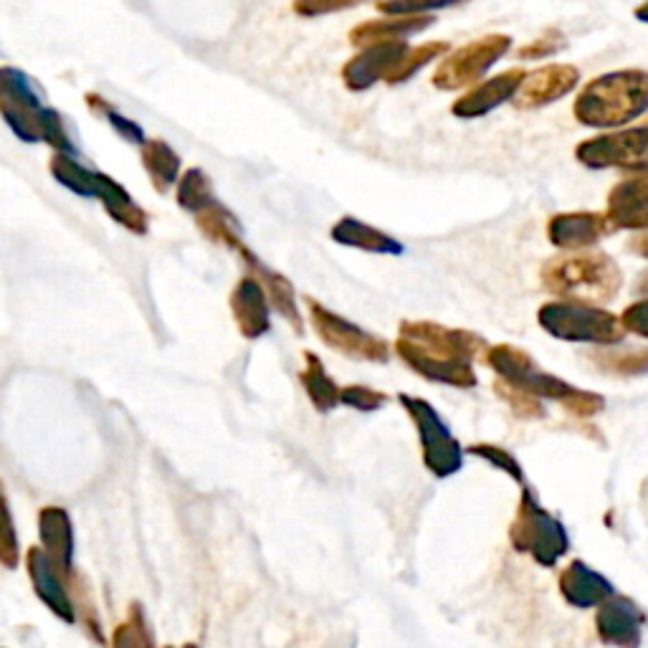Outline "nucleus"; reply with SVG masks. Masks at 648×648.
I'll return each mask as SVG.
<instances>
[{
	"label": "nucleus",
	"instance_id": "nucleus-29",
	"mask_svg": "<svg viewBox=\"0 0 648 648\" xmlns=\"http://www.w3.org/2000/svg\"><path fill=\"white\" fill-rule=\"evenodd\" d=\"M49 170L59 185H64L71 193L81 195V198H97L99 190V173L97 170L84 168L76 157L59 155L54 152L49 160Z\"/></svg>",
	"mask_w": 648,
	"mask_h": 648
},
{
	"label": "nucleus",
	"instance_id": "nucleus-5",
	"mask_svg": "<svg viewBox=\"0 0 648 648\" xmlns=\"http://www.w3.org/2000/svg\"><path fill=\"white\" fill-rule=\"evenodd\" d=\"M537 322L550 337L562 342H583V345L613 347L623 340L621 317L608 309L583 302H557L542 304L537 312Z\"/></svg>",
	"mask_w": 648,
	"mask_h": 648
},
{
	"label": "nucleus",
	"instance_id": "nucleus-12",
	"mask_svg": "<svg viewBox=\"0 0 648 648\" xmlns=\"http://www.w3.org/2000/svg\"><path fill=\"white\" fill-rule=\"evenodd\" d=\"M236 254H238V259H241V264L246 266V274L256 276V279L261 281V287H264L266 297H269L271 312H276L281 319H284V322L292 324L294 332L302 337L304 335V317L297 307V292H294L292 281H289L284 274H279L276 269H271V266H266L264 261H261L259 256L249 249V246H241Z\"/></svg>",
	"mask_w": 648,
	"mask_h": 648
},
{
	"label": "nucleus",
	"instance_id": "nucleus-2",
	"mask_svg": "<svg viewBox=\"0 0 648 648\" xmlns=\"http://www.w3.org/2000/svg\"><path fill=\"white\" fill-rule=\"evenodd\" d=\"M573 114L593 130H621L648 114V71L618 69L595 76L575 97Z\"/></svg>",
	"mask_w": 648,
	"mask_h": 648
},
{
	"label": "nucleus",
	"instance_id": "nucleus-24",
	"mask_svg": "<svg viewBox=\"0 0 648 648\" xmlns=\"http://www.w3.org/2000/svg\"><path fill=\"white\" fill-rule=\"evenodd\" d=\"M97 200L102 203L104 211H107V216L112 218L114 223H119V226L135 233V236H145V233L150 231V218H147L145 208L137 206L135 200H132V195L127 193L117 180L104 173H99Z\"/></svg>",
	"mask_w": 648,
	"mask_h": 648
},
{
	"label": "nucleus",
	"instance_id": "nucleus-43",
	"mask_svg": "<svg viewBox=\"0 0 648 648\" xmlns=\"http://www.w3.org/2000/svg\"><path fill=\"white\" fill-rule=\"evenodd\" d=\"M621 324L623 330L631 332V335L648 340V297L628 304L621 314Z\"/></svg>",
	"mask_w": 648,
	"mask_h": 648
},
{
	"label": "nucleus",
	"instance_id": "nucleus-13",
	"mask_svg": "<svg viewBox=\"0 0 648 648\" xmlns=\"http://www.w3.org/2000/svg\"><path fill=\"white\" fill-rule=\"evenodd\" d=\"M580 84V71L573 64H550L524 76L517 97L512 99L517 109H540L557 99L567 97Z\"/></svg>",
	"mask_w": 648,
	"mask_h": 648
},
{
	"label": "nucleus",
	"instance_id": "nucleus-17",
	"mask_svg": "<svg viewBox=\"0 0 648 648\" xmlns=\"http://www.w3.org/2000/svg\"><path fill=\"white\" fill-rule=\"evenodd\" d=\"M643 623H646V613L633 600L623 598V595H611V598L600 605L598 616H595V628H598L600 641L618 648L641 646Z\"/></svg>",
	"mask_w": 648,
	"mask_h": 648
},
{
	"label": "nucleus",
	"instance_id": "nucleus-16",
	"mask_svg": "<svg viewBox=\"0 0 648 648\" xmlns=\"http://www.w3.org/2000/svg\"><path fill=\"white\" fill-rule=\"evenodd\" d=\"M228 304H231L233 322L246 340H259V337L269 335L271 304L256 276L243 274L236 281V287L231 289Z\"/></svg>",
	"mask_w": 648,
	"mask_h": 648
},
{
	"label": "nucleus",
	"instance_id": "nucleus-45",
	"mask_svg": "<svg viewBox=\"0 0 648 648\" xmlns=\"http://www.w3.org/2000/svg\"><path fill=\"white\" fill-rule=\"evenodd\" d=\"M636 294H641L643 299L648 297V269L643 271L641 276H638V281H636Z\"/></svg>",
	"mask_w": 648,
	"mask_h": 648
},
{
	"label": "nucleus",
	"instance_id": "nucleus-18",
	"mask_svg": "<svg viewBox=\"0 0 648 648\" xmlns=\"http://www.w3.org/2000/svg\"><path fill=\"white\" fill-rule=\"evenodd\" d=\"M28 575L33 580V588H36V595L49 605L51 611L61 618L64 623L76 621L74 603H71L69 593L64 588V580H61V573L56 570V565L51 562V557L46 555L44 547H31L26 555Z\"/></svg>",
	"mask_w": 648,
	"mask_h": 648
},
{
	"label": "nucleus",
	"instance_id": "nucleus-44",
	"mask_svg": "<svg viewBox=\"0 0 648 648\" xmlns=\"http://www.w3.org/2000/svg\"><path fill=\"white\" fill-rule=\"evenodd\" d=\"M628 249H631V254L641 256V259H648V231L636 233V236L628 241Z\"/></svg>",
	"mask_w": 648,
	"mask_h": 648
},
{
	"label": "nucleus",
	"instance_id": "nucleus-33",
	"mask_svg": "<svg viewBox=\"0 0 648 648\" xmlns=\"http://www.w3.org/2000/svg\"><path fill=\"white\" fill-rule=\"evenodd\" d=\"M84 102L89 104V109H92V112L97 114V117L107 119L109 127H112V132H117V135L122 137V140L130 142V145H140V147L145 145V142H147L145 130H142V127L137 125L135 119H130L127 114L119 112V109L114 107V104H109L107 99L102 97V94H94V92L87 94V97H84Z\"/></svg>",
	"mask_w": 648,
	"mask_h": 648
},
{
	"label": "nucleus",
	"instance_id": "nucleus-47",
	"mask_svg": "<svg viewBox=\"0 0 648 648\" xmlns=\"http://www.w3.org/2000/svg\"><path fill=\"white\" fill-rule=\"evenodd\" d=\"M8 92V69H0V97H6Z\"/></svg>",
	"mask_w": 648,
	"mask_h": 648
},
{
	"label": "nucleus",
	"instance_id": "nucleus-30",
	"mask_svg": "<svg viewBox=\"0 0 648 648\" xmlns=\"http://www.w3.org/2000/svg\"><path fill=\"white\" fill-rule=\"evenodd\" d=\"M175 200L183 211H188L190 216H198L200 211H206L213 200H218L213 195V183L206 175V170L190 168L180 175L178 185H175Z\"/></svg>",
	"mask_w": 648,
	"mask_h": 648
},
{
	"label": "nucleus",
	"instance_id": "nucleus-40",
	"mask_svg": "<svg viewBox=\"0 0 648 648\" xmlns=\"http://www.w3.org/2000/svg\"><path fill=\"white\" fill-rule=\"evenodd\" d=\"M497 393L502 395V398L507 400L509 405H512V411L517 413L519 418H540V416H545V408H542L540 398H535V395L522 393V390H517V388H512V385L502 383V380H497Z\"/></svg>",
	"mask_w": 648,
	"mask_h": 648
},
{
	"label": "nucleus",
	"instance_id": "nucleus-39",
	"mask_svg": "<svg viewBox=\"0 0 648 648\" xmlns=\"http://www.w3.org/2000/svg\"><path fill=\"white\" fill-rule=\"evenodd\" d=\"M340 403L350 405L355 411L370 413L383 408V405L388 403V395L380 393V390L368 388V385H347V388L340 390Z\"/></svg>",
	"mask_w": 648,
	"mask_h": 648
},
{
	"label": "nucleus",
	"instance_id": "nucleus-9",
	"mask_svg": "<svg viewBox=\"0 0 648 648\" xmlns=\"http://www.w3.org/2000/svg\"><path fill=\"white\" fill-rule=\"evenodd\" d=\"M398 400L405 413L411 416V421L416 423L423 446V464L428 466V471L438 479H446V476H454L456 471H461L464 449L454 438V433L449 431V426L443 423V418L438 416L436 408L428 400L416 398V395L400 393Z\"/></svg>",
	"mask_w": 648,
	"mask_h": 648
},
{
	"label": "nucleus",
	"instance_id": "nucleus-28",
	"mask_svg": "<svg viewBox=\"0 0 648 648\" xmlns=\"http://www.w3.org/2000/svg\"><path fill=\"white\" fill-rule=\"evenodd\" d=\"M299 380H302L309 400H312L319 413H330L332 408L340 405L342 388H337V383L330 378V373L324 370V362L319 360L314 352H304V370L299 373Z\"/></svg>",
	"mask_w": 648,
	"mask_h": 648
},
{
	"label": "nucleus",
	"instance_id": "nucleus-27",
	"mask_svg": "<svg viewBox=\"0 0 648 648\" xmlns=\"http://www.w3.org/2000/svg\"><path fill=\"white\" fill-rule=\"evenodd\" d=\"M195 218V226L208 241L218 243V246H226L228 251H238L243 243V226L238 223V218L223 206L221 200H213L206 211H200Z\"/></svg>",
	"mask_w": 648,
	"mask_h": 648
},
{
	"label": "nucleus",
	"instance_id": "nucleus-34",
	"mask_svg": "<svg viewBox=\"0 0 648 648\" xmlns=\"http://www.w3.org/2000/svg\"><path fill=\"white\" fill-rule=\"evenodd\" d=\"M41 142H46L59 155H79L76 145L71 142L66 119L54 107H44V112H41Z\"/></svg>",
	"mask_w": 648,
	"mask_h": 648
},
{
	"label": "nucleus",
	"instance_id": "nucleus-23",
	"mask_svg": "<svg viewBox=\"0 0 648 648\" xmlns=\"http://www.w3.org/2000/svg\"><path fill=\"white\" fill-rule=\"evenodd\" d=\"M38 535L44 542V552L51 557L61 575L71 573V557H74V530L66 509L46 507L38 514Z\"/></svg>",
	"mask_w": 648,
	"mask_h": 648
},
{
	"label": "nucleus",
	"instance_id": "nucleus-46",
	"mask_svg": "<svg viewBox=\"0 0 648 648\" xmlns=\"http://www.w3.org/2000/svg\"><path fill=\"white\" fill-rule=\"evenodd\" d=\"M633 16H636V21L648 23V0H646V3H641V6H636Z\"/></svg>",
	"mask_w": 648,
	"mask_h": 648
},
{
	"label": "nucleus",
	"instance_id": "nucleus-41",
	"mask_svg": "<svg viewBox=\"0 0 648 648\" xmlns=\"http://www.w3.org/2000/svg\"><path fill=\"white\" fill-rule=\"evenodd\" d=\"M370 0H294L292 8L297 16L302 18H317V16H330V13L347 11V8L362 6Z\"/></svg>",
	"mask_w": 648,
	"mask_h": 648
},
{
	"label": "nucleus",
	"instance_id": "nucleus-25",
	"mask_svg": "<svg viewBox=\"0 0 648 648\" xmlns=\"http://www.w3.org/2000/svg\"><path fill=\"white\" fill-rule=\"evenodd\" d=\"M140 160L152 188L160 195H168L173 185H178L180 175H183L180 155L165 140H147L140 147Z\"/></svg>",
	"mask_w": 648,
	"mask_h": 648
},
{
	"label": "nucleus",
	"instance_id": "nucleus-38",
	"mask_svg": "<svg viewBox=\"0 0 648 648\" xmlns=\"http://www.w3.org/2000/svg\"><path fill=\"white\" fill-rule=\"evenodd\" d=\"M0 562L11 570L18 565V537L13 530V517L3 486H0Z\"/></svg>",
	"mask_w": 648,
	"mask_h": 648
},
{
	"label": "nucleus",
	"instance_id": "nucleus-31",
	"mask_svg": "<svg viewBox=\"0 0 648 648\" xmlns=\"http://www.w3.org/2000/svg\"><path fill=\"white\" fill-rule=\"evenodd\" d=\"M593 362L605 373L636 378V375L648 373V350L646 347H628V350L603 347V350L593 352Z\"/></svg>",
	"mask_w": 648,
	"mask_h": 648
},
{
	"label": "nucleus",
	"instance_id": "nucleus-10",
	"mask_svg": "<svg viewBox=\"0 0 648 648\" xmlns=\"http://www.w3.org/2000/svg\"><path fill=\"white\" fill-rule=\"evenodd\" d=\"M509 49H512V38L504 36V33H489V36L476 38L471 44L443 56L438 69L433 71L431 84L441 92L471 87L494 64H499L509 54Z\"/></svg>",
	"mask_w": 648,
	"mask_h": 648
},
{
	"label": "nucleus",
	"instance_id": "nucleus-36",
	"mask_svg": "<svg viewBox=\"0 0 648 648\" xmlns=\"http://www.w3.org/2000/svg\"><path fill=\"white\" fill-rule=\"evenodd\" d=\"M466 0H380L378 11L383 16H431L433 11H446Z\"/></svg>",
	"mask_w": 648,
	"mask_h": 648
},
{
	"label": "nucleus",
	"instance_id": "nucleus-3",
	"mask_svg": "<svg viewBox=\"0 0 648 648\" xmlns=\"http://www.w3.org/2000/svg\"><path fill=\"white\" fill-rule=\"evenodd\" d=\"M484 362L499 375L502 383L512 385V388L522 390L527 395H535L540 400H557L578 418L598 416L605 408L603 395L580 390L567 383V380L557 378V375L545 373L535 362V357L530 352H524L522 347L494 345L486 350Z\"/></svg>",
	"mask_w": 648,
	"mask_h": 648
},
{
	"label": "nucleus",
	"instance_id": "nucleus-32",
	"mask_svg": "<svg viewBox=\"0 0 648 648\" xmlns=\"http://www.w3.org/2000/svg\"><path fill=\"white\" fill-rule=\"evenodd\" d=\"M446 51H451V46L446 41H428V44L421 46H408L403 56H400L398 64L390 69V74L385 76V84L395 87V84H403V81L413 79L423 66H428L431 61H436L438 56H446Z\"/></svg>",
	"mask_w": 648,
	"mask_h": 648
},
{
	"label": "nucleus",
	"instance_id": "nucleus-42",
	"mask_svg": "<svg viewBox=\"0 0 648 648\" xmlns=\"http://www.w3.org/2000/svg\"><path fill=\"white\" fill-rule=\"evenodd\" d=\"M565 36L560 31H545L540 38H535L530 46H522L517 51L519 59H545V56L557 54V51L565 49Z\"/></svg>",
	"mask_w": 648,
	"mask_h": 648
},
{
	"label": "nucleus",
	"instance_id": "nucleus-48",
	"mask_svg": "<svg viewBox=\"0 0 648 648\" xmlns=\"http://www.w3.org/2000/svg\"><path fill=\"white\" fill-rule=\"evenodd\" d=\"M170 648H173V646H170ZM183 648H198V646H183Z\"/></svg>",
	"mask_w": 648,
	"mask_h": 648
},
{
	"label": "nucleus",
	"instance_id": "nucleus-14",
	"mask_svg": "<svg viewBox=\"0 0 648 648\" xmlns=\"http://www.w3.org/2000/svg\"><path fill=\"white\" fill-rule=\"evenodd\" d=\"M527 71L522 69H507L502 74L492 76V79L474 84L466 94H461L454 104H451V114L459 119H476L492 114L502 104L512 102L517 97L519 87H522Z\"/></svg>",
	"mask_w": 648,
	"mask_h": 648
},
{
	"label": "nucleus",
	"instance_id": "nucleus-19",
	"mask_svg": "<svg viewBox=\"0 0 648 648\" xmlns=\"http://www.w3.org/2000/svg\"><path fill=\"white\" fill-rule=\"evenodd\" d=\"M608 218L616 228L648 231V175H631L608 193Z\"/></svg>",
	"mask_w": 648,
	"mask_h": 648
},
{
	"label": "nucleus",
	"instance_id": "nucleus-1",
	"mask_svg": "<svg viewBox=\"0 0 648 648\" xmlns=\"http://www.w3.org/2000/svg\"><path fill=\"white\" fill-rule=\"evenodd\" d=\"M486 350L489 347L484 337L476 332L454 330L423 319L400 322V335L395 340V352L413 373L451 388H474L479 383L474 357L486 355Z\"/></svg>",
	"mask_w": 648,
	"mask_h": 648
},
{
	"label": "nucleus",
	"instance_id": "nucleus-26",
	"mask_svg": "<svg viewBox=\"0 0 648 648\" xmlns=\"http://www.w3.org/2000/svg\"><path fill=\"white\" fill-rule=\"evenodd\" d=\"M41 97H0V117L21 142H41Z\"/></svg>",
	"mask_w": 648,
	"mask_h": 648
},
{
	"label": "nucleus",
	"instance_id": "nucleus-6",
	"mask_svg": "<svg viewBox=\"0 0 648 648\" xmlns=\"http://www.w3.org/2000/svg\"><path fill=\"white\" fill-rule=\"evenodd\" d=\"M509 540H512L514 550L530 552L542 567H555L557 560L570 550V537H567L562 522L537 504L530 489L522 492V502H519L512 530H509Z\"/></svg>",
	"mask_w": 648,
	"mask_h": 648
},
{
	"label": "nucleus",
	"instance_id": "nucleus-35",
	"mask_svg": "<svg viewBox=\"0 0 648 648\" xmlns=\"http://www.w3.org/2000/svg\"><path fill=\"white\" fill-rule=\"evenodd\" d=\"M112 648H155V638H152L140 605H135L130 611V623L117 626L112 636Z\"/></svg>",
	"mask_w": 648,
	"mask_h": 648
},
{
	"label": "nucleus",
	"instance_id": "nucleus-8",
	"mask_svg": "<svg viewBox=\"0 0 648 648\" xmlns=\"http://www.w3.org/2000/svg\"><path fill=\"white\" fill-rule=\"evenodd\" d=\"M304 307H307L309 324L317 332L319 340L330 350L340 352V355L352 357V360L365 362H388L390 360V345L383 337H375L373 332L362 330L360 324L350 322L342 314L332 312L324 307L322 302L312 297H304Z\"/></svg>",
	"mask_w": 648,
	"mask_h": 648
},
{
	"label": "nucleus",
	"instance_id": "nucleus-11",
	"mask_svg": "<svg viewBox=\"0 0 648 648\" xmlns=\"http://www.w3.org/2000/svg\"><path fill=\"white\" fill-rule=\"evenodd\" d=\"M618 231L608 213L598 211H573V213H555L547 221V238L555 249L562 251H585L600 241V238L611 236Z\"/></svg>",
	"mask_w": 648,
	"mask_h": 648
},
{
	"label": "nucleus",
	"instance_id": "nucleus-15",
	"mask_svg": "<svg viewBox=\"0 0 648 648\" xmlns=\"http://www.w3.org/2000/svg\"><path fill=\"white\" fill-rule=\"evenodd\" d=\"M408 51L405 41H383V44L365 46L342 66V81L350 92H368L378 81H385L400 56Z\"/></svg>",
	"mask_w": 648,
	"mask_h": 648
},
{
	"label": "nucleus",
	"instance_id": "nucleus-21",
	"mask_svg": "<svg viewBox=\"0 0 648 648\" xmlns=\"http://www.w3.org/2000/svg\"><path fill=\"white\" fill-rule=\"evenodd\" d=\"M436 23V16H383L365 21L350 31V44L357 49L383 44V41H403L408 36L423 33Z\"/></svg>",
	"mask_w": 648,
	"mask_h": 648
},
{
	"label": "nucleus",
	"instance_id": "nucleus-7",
	"mask_svg": "<svg viewBox=\"0 0 648 648\" xmlns=\"http://www.w3.org/2000/svg\"><path fill=\"white\" fill-rule=\"evenodd\" d=\"M575 157L588 170L618 168L641 175L648 165V119L636 127L588 137L575 147Z\"/></svg>",
	"mask_w": 648,
	"mask_h": 648
},
{
	"label": "nucleus",
	"instance_id": "nucleus-22",
	"mask_svg": "<svg viewBox=\"0 0 648 648\" xmlns=\"http://www.w3.org/2000/svg\"><path fill=\"white\" fill-rule=\"evenodd\" d=\"M332 241L347 246V249L368 251V254H383V256H400L405 254V246L393 238L390 233L380 231V228L370 226L365 221H357L352 216H342L340 221L332 226L330 231Z\"/></svg>",
	"mask_w": 648,
	"mask_h": 648
},
{
	"label": "nucleus",
	"instance_id": "nucleus-4",
	"mask_svg": "<svg viewBox=\"0 0 648 648\" xmlns=\"http://www.w3.org/2000/svg\"><path fill=\"white\" fill-rule=\"evenodd\" d=\"M542 284L565 302L603 304L618 297L623 287L621 266L603 251H567L542 266Z\"/></svg>",
	"mask_w": 648,
	"mask_h": 648
},
{
	"label": "nucleus",
	"instance_id": "nucleus-20",
	"mask_svg": "<svg viewBox=\"0 0 648 648\" xmlns=\"http://www.w3.org/2000/svg\"><path fill=\"white\" fill-rule=\"evenodd\" d=\"M560 593L575 608H595L611 598L613 585L583 560H573L560 575Z\"/></svg>",
	"mask_w": 648,
	"mask_h": 648
},
{
	"label": "nucleus",
	"instance_id": "nucleus-37",
	"mask_svg": "<svg viewBox=\"0 0 648 648\" xmlns=\"http://www.w3.org/2000/svg\"><path fill=\"white\" fill-rule=\"evenodd\" d=\"M469 454L479 456V459H484L486 464H492L494 469L504 471V474L512 476L514 481L524 484L522 466H519V461L514 459V456L509 454V451L499 449V446H494V443H474V446H469Z\"/></svg>",
	"mask_w": 648,
	"mask_h": 648
}]
</instances>
